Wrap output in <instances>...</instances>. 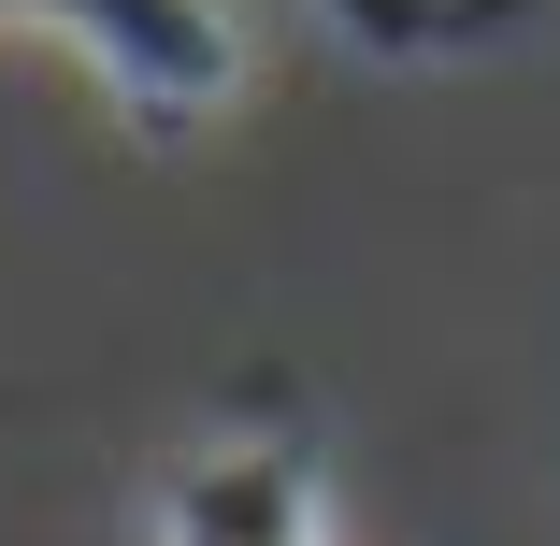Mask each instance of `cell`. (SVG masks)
I'll return each mask as SVG.
<instances>
[{"mask_svg": "<svg viewBox=\"0 0 560 546\" xmlns=\"http://www.w3.org/2000/svg\"><path fill=\"white\" fill-rule=\"evenodd\" d=\"M30 15L116 86L130 116H159V130L215 116V101L245 86V30L215 15V0H30Z\"/></svg>", "mask_w": 560, "mask_h": 546, "instance_id": "1", "label": "cell"}, {"mask_svg": "<svg viewBox=\"0 0 560 546\" xmlns=\"http://www.w3.org/2000/svg\"><path fill=\"white\" fill-rule=\"evenodd\" d=\"M159 546H330L316 461L302 446H201L159 489Z\"/></svg>", "mask_w": 560, "mask_h": 546, "instance_id": "2", "label": "cell"}]
</instances>
